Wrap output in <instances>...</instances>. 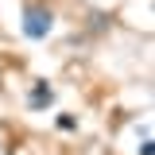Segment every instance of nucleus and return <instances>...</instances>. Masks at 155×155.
I'll list each match as a JSON object with an SVG mask.
<instances>
[{
    "label": "nucleus",
    "mask_w": 155,
    "mask_h": 155,
    "mask_svg": "<svg viewBox=\"0 0 155 155\" xmlns=\"http://www.w3.org/2000/svg\"><path fill=\"white\" fill-rule=\"evenodd\" d=\"M58 128H66V132H70V128H78V120H74V116H58Z\"/></svg>",
    "instance_id": "3"
},
{
    "label": "nucleus",
    "mask_w": 155,
    "mask_h": 155,
    "mask_svg": "<svg viewBox=\"0 0 155 155\" xmlns=\"http://www.w3.org/2000/svg\"><path fill=\"white\" fill-rule=\"evenodd\" d=\"M0 143H8V140H4V132H0ZM0 151H4V147H0Z\"/></svg>",
    "instance_id": "4"
},
{
    "label": "nucleus",
    "mask_w": 155,
    "mask_h": 155,
    "mask_svg": "<svg viewBox=\"0 0 155 155\" xmlns=\"http://www.w3.org/2000/svg\"><path fill=\"white\" fill-rule=\"evenodd\" d=\"M54 27V16H51V8H43V4H31L27 12H23V35L27 39H47V31Z\"/></svg>",
    "instance_id": "1"
},
{
    "label": "nucleus",
    "mask_w": 155,
    "mask_h": 155,
    "mask_svg": "<svg viewBox=\"0 0 155 155\" xmlns=\"http://www.w3.org/2000/svg\"><path fill=\"white\" fill-rule=\"evenodd\" d=\"M51 101H54V89H51L47 81H35V89H31V97H27V105H31V109H47Z\"/></svg>",
    "instance_id": "2"
}]
</instances>
